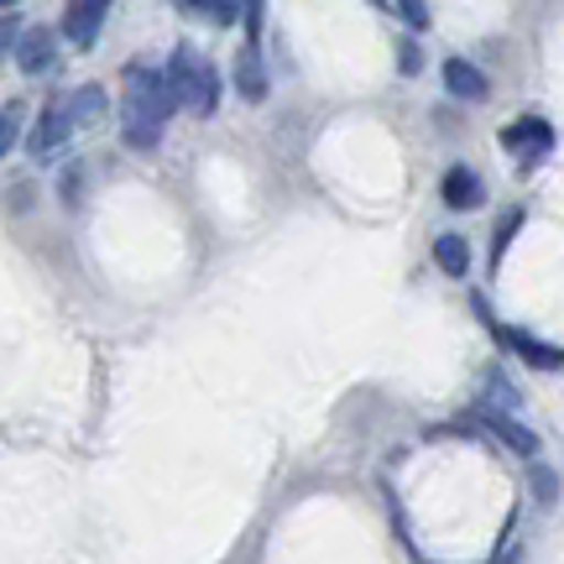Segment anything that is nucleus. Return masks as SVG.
Here are the masks:
<instances>
[{
    "label": "nucleus",
    "instance_id": "nucleus-5",
    "mask_svg": "<svg viewBox=\"0 0 564 564\" xmlns=\"http://www.w3.org/2000/svg\"><path fill=\"white\" fill-rule=\"evenodd\" d=\"M502 147L512 152V158H523V162H539L554 147V126L539 121V116H523V121H512L502 126Z\"/></svg>",
    "mask_w": 564,
    "mask_h": 564
},
{
    "label": "nucleus",
    "instance_id": "nucleus-1",
    "mask_svg": "<svg viewBox=\"0 0 564 564\" xmlns=\"http://www.w3.org/2000/svg\"><path fill=\"white\" fill-rule=\"evenodd\" d=\"M173 84H167V68H152V63H131L121 79V137L131 152H152L173 121Z\"/></svg>",
    "mask_w": 564,
    "mask_h": 564
},
{
    "label": "nucleus",
    "instance_id": "nucleus-3",
    "mask_svg": "<svg viewBox=\"0 0 564 564\" xmlns=\"http://www.w3.org/2000/svg\"><path fill=\"white\" fill-rule=\"evenodd\" d=\"M74 131H79V126H74V110H68V100L58 95V100L42 105V116H37V126H32V141H26V152H32V158H53L63 141L74 137Z\"/></svg>",
    "mask_w": 564,
    "mask_h": 564
},
{
    "label": "nucleus",
    "instance_id": "nucleus-18",
    "mask_svg": "<svg viewBox=\"0 0 564 564\" xmlns=\"http://www.w3.org/2000/svg\"><path fill=\"white\" fill-rule=\"evenodd\" d=\"M398 11L408 17V26H413V32H423V26H429V6H423V0H398Z\"/></svg>",
    "mask_w": 564,
    "mask_h": 564
},
{
    "label": "nucleus",
    "instance_id": "nucleus-15",
    "mask_svg": "<svg viewBox=\"0 0 564 564\" xmlns=\"http://www.w3.org/2000/svg\"><path fill=\"white\" fill-rule=\"evenodd\" d=\"M518 225H523V209H507V220L497 225V241H491V267H502L507 246H512V236H518Z\"/></svg>",
    "mask_w": 564,
    "mask_h": 564
},
{
    "label": "nucleus",
    "instance_id": "nucleus-10",
    "mask_svg": "<svg viewBox=\"0 0 564 564\" xmlns=\"http://www.w3.org/2000/svg\"><path fill=\"white\" fill-rule=\"evenodd\" d=\"M481 199H486V188L476 178V167H449L444 173V204L449 209H481Z\"/></svg>",
    "mask_w": 564,
    "mask_h": 564
},
{
    "label": "nucleus",
    "instance_id": "nucleus-8",
    "mask_svg": "<svg viewBox=\"0 0 564 564\" xmlns=\"http://www.w3.org/2000/svg\"><path fill=\"white\" fill-rule=\"evenodd\" d=\"M476 423H481V429H491L507 449H518V455H539V434H533V429H523L518 419H507L502 408H481V413H476Z\"/></svg>",
    "mask_w": 564,
    "mask_h": 564
},
{
    "label": "nucleus",
    "instance_id": "nucleus-12",
    "mask_svg": "<svg viewBox=\"0 0 564 564\" xmlns=\"http://www.w3.org/2000/svg\"><path fill=\"white\" fill-rule=\"evenodd\" d=\"M434 262H440V272H449V278H465V272H470V246H465V236H440V241H434Z\"/></svg>",
    "mask_w": 564,
    "mask_h": 564
},
{
    "label": "nucleus",
    "instance_id": "nucleus-16",
    "mask_svg": "<svg viewBox=\"0 0 564 564\" xmlns=\"http://www.w3.org/2000/svg\"><path fill=\"white\" fill-rule=\"evenodd\" d=\"M17 137H21V105H6L0 110V158L17 147Z\"/></svg>",
    "mask_w": 564,
    "mask_h": 564
},
{
    "label": "nucleus",
    "instance_id": "nucleus-11",
    "mask_svg": "<svg viewBox=\"0 0 564 564\" xmlns=\"http://www.w3.org/2000/svg\"><path fill=\"white\" fill-rule=\"evenodd\" d=\"M236 84H241V95L251 105L267 100V74H262V53H257V42H246L241 58H236Z\"/></svg>",
    "mask_w": 564,
    "mask_h": 564
},
{
    "label": "nucleus",
    "instance_id": "nucleus-20",
    "mask_svg": "<svg viewBox=\"0 0 564 564\" xmlns=\"http://www.w3.org/2000/svg\"><path fill=\"white\" fill-rule=\"evenodd\" d=\"M533 481H539V497H544V502H554V476H549V470H539Z\"/></svg>",
    "mask_w": 564,
    "mask_h": 564
},
{
    "label": "nucleus",
    "instance_id": "nucleus-21",
    "mask_svg": "<svg viewBox=\"0 0 564 564\" xmlns=\"http://www.w3.org/2000/svg\"><path fill=\"white\" fill-rule=\"evenodd\" d=\"M0 6H17V0H0Z\"/></svg>",
    "mask_w": 564,
    "mask_h": 564
},
{
    "label": "nucleus",
    "instance_id": "nucleus-6",
    "mask_svg": "<svg viewBox=\"0 0 564 564\" xmlns=\"http://www.w3.org/2000/svg\"><path fill=\"white\" fill-rule=\"evenodd\" d=\"M497 340L507 345V350H518L528 366H539V371H560L564 366V350L560 345H544V340H533L528 329H507V324H497Z\"/></svg>",
    "mask_w": 564,
    "mask_h": 564
},
{
    "label": "nucleus",
    "instance_id": "nucleus-22",
    "mask_svg": "<svg viewBox=\"0 0 564 564\" xmlns=\"http://www.w3.org/2000/svg\"><path fill=\"white\" fill-rule=\"evenodd\" d=\"M371 6H387V0H371Z\"/></svg>",
    "mask_w": 564,
    "mask_h": 564
},
{
    "label": "nucleus",
    "instance_id": "nucleus-13",
    "mask_svg": "<svg viewBox=\"0 0 564 564\" xmlns=\"http://www.w3.org/2000/svg\"><path fill=\"white\" fill-rule=\"evenodd\" d=\"M178 11L215 21V26H230V21H241V0H178Z\"/></svg>",
    "mask_w": 564,
    "mask_h": 564
},
{
    "label": "nucleus",
    "instance_id": "nucleus-2",
    "mask_svg": "<svg viewBox=\"0 0 564 564\" xmlns=\"http://www.w3.org/2000/svg\"><path fill=\"white\" fill-rule=\"evenodd\" d=\"M167 84H173V100H178V110L215 116V105H220V74H215V63L204 58V53H194V47H173Z\"/></svg>",
    "mask_w": 564,
    "mask_h": 564
},
{
    "label": "nucleus",
    "instance_id": "nucleus-14",
    "mask_svg": "<svg viewBox=\"0 0 564 564\" xmlns=\"http://www.w3.org/2000/svg\"><path fill=\"white\" fill-rule=\"evenodd\" d=\"M68 110H74V126H95L105 116V89L100 84H84L68 95Z\"/></svg>",
    "mask_w": 564,
    "mask_h": 564
},
{
    "label": "nucleus",
    "instance_id": "nucleus-19",
    "mask_svg": "<svg viewBox=\"0 0 564 564\" xmlns=\"http://www.w3.org/2000/svg\"><path fill=\"white\" fill-rule=\"evenodd\" d=\"M398 63H403V74H419V47H413V42H403V53H398Z\"/></svg>",
    "mask_w": 564,
    "mask_h": 564
},
{
    "label": "nucleus",
    "instance_id": "nucleus-17",
    "mask_svg": "<svg viewBox=\"0 0 564 564\" xmlns=\"http://www.w3.org/2000/svg\"><path fill=\"white\" fill-rule=\"evenodd\" d=\"M17 42H21V21L17 17H0V63L17 53Z\"/></svg>",
    "mask_w": 564,
    "mask_h": 564
},
{
    "label": "nucleus",
    "instance_id": "nucleus-4",
    "mask_svg": "<svg viewBox=\"0 0 564 564\" xmlns=\"http://www.w3.org/2000/svg\"><path fill=\"white\" fill-rule=\"evenodd\" d=\"M110 6H116V0H68V6H63V37L74 42L79 53H89V47L100 42V26H105V17H110Z\"/></svg>",
    "mask_w": 564,
    "mask_h": 564
},
{
    "label": "nucleus",
    "instance_id": "nucleus-9",
    "mask_svg": "<svg viewBox=\"0 0 564 564\" xmlns=\"http://www.w3.org/2000/svg\"><path fill=\"white\" fill-rule=\"evenodd\" d=\"M444 89L455 95V100H486L491 95V84H486V74L476 68V63H465V58H449L444 63Z\"/></svg>",
    "mask_w": 564,
    "mask_h": 564
},
{
    "label": "nucleus",
    "instance_id": "nucleus-7",
    "mask_svg": "<svg viewBox=\"0 0 564 564\" xmlns=\"http://www.w3.org/2000/svg\"><path fill=\"white\" fill-rule=\"evenodd\" d=\"M17 63H21V74H47V68L58 63V37H53L47 26H32V32H21Z\"/></svg>",
    "mask_w": 564,
    "mask_h": 564
}]
</instances>
